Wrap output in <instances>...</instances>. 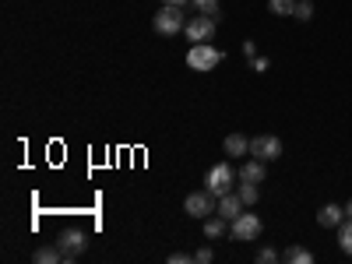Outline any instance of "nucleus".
<instances>
[{"instance_id":"f257e3e1","label":"nucleus","mask_w":352,"mask_h":264,"mask_svg":"<svg viewBox=\"0 0 352 264\" xmlns=\"http://www.w3.org/2000/svg\"><path fill=\"white\" fill-rule=\"evenodd\" d=\"M226 60V53L222 50H215L212 43H190V50H187V67L190 71H215L219 64Z\"/></svg>"},{"instance_id":"f03ea898","label":"nucleus","mask_w":352,"mask_h":264,"mask_svg":"<svg viewBox=\"0 0 352 264\" xmlns=\"http://www.w3.org/2000/svg\"><path fill=\"white\" fill-rule=\"evenodd\" d=\"M184 8H176V4H166L162 11H155L152 18V28L159 36H176V32H184Z\"/></svg>"},{"instance_id":"7ed1b4c3","label":"nucleus","mask_w":352,"mask_h":264,"mask_svg":"<svg viewBox=\"0 0 352 264\" xmlns=\"http://www.w3.org/2000/svg\"><path fill=\"white\" fill-rule=\"evenodd\" d=\"M232 166L229 162H215L208 173H204V190L208 194H215V197H222V194H229L232 190Z\"/></svg>"},{"instance_id":"20e7f679","label":"nucleus","mask_w":352,"mask_h":264,"mask_svg":"<svg viewBox=\"0 0 352 264\" xmlns=\"http://www.w3.org/2000/svg\"><path fill=\"white\" fill-rule=\"evenodd\" d=\"M261 229H264V226H261V219H257L254 212H240L236 219L229 222V236L240 240V243H250V240L261 236Z\"/></svg>"},{"instance_id":"39448f33","label":"nucleus","mask_w":352,"mask_h":264,"mask_svg":"<svg viewBox=\"0 0 352 264\" xmlns=\"http://www.w3.org/2000/svg\"><path fill=\"white\" fill-rule=\"evenodd\" d=\"M184 208H187V215H190V219H201V222H204L208 215H215L219 197H215V194H208V190H194V194H187Z\"/></svg>"},{"instance_id":"423d86ee","label":"nucleus","mask_w":352,"mask_h":264,"mask_svg":"<svg viewBox=\"0 0 352 264\" xmlns=\"http://www.w3.org/2000/svg\"><path fill=\"white\" fill-rule=\"evenodd\" d=\"M250 155L261 162H272L282 155V141L275 134H257V138H250Z\"/></svg>"},{"instance_id":"0eeeda50","label":"nucleus","mask_w":352,"mask_h":264,"mask_svg":"<svg viewBox=\"0 0 352 264\" xmlns=\"http://www.w3.org/2000/svg\"><path fill=\"white\" fill-rule=\"evenodd\" d=\"M184 36H187L190 43H208V39L215 36V18H208V14H194V18L184 25Z\"/></svg>"},{"instance_id":"6e6552de","label":"nucleus","mask_w":352,"mask_h":264,"mask_svg":"<svg viewBox=\"0 0 352 264\" xmlns=\"http://www.w3.org/2000/svg\"><path fill=\"white\" fill-rule=\"evenodd\" d=\"M56 247H60L64 254H81L85 247H88V232L85 229H78V226H71V229H64L60 236H56Z\"/></svg>"},{"instance_id":"1a4fd4ad","label":"nucleus","mask_w":352,"mask_h":264,"mask_svg":"<svg viewBox=\"0 0 352 264\" xmlns=\"http://www.w3.org/2000/svg\"><path fill=\"white\" fill-rule=\"evenodd\" d=\"M243 208H247V204H243V197L229 190V194H222V197H219V208H215V212H219L226 222H232V219H236Z\"/></svg>"},{"instance_id":"9d476101","label":"nucleus","mask_w":352,"mask_h":264,"mask_svg":"<svg viewBox=\"0 0 352 264\" xmlns=\"http://www.w3.org/2000/svg\"><path fill=\"white\" fill-rule=\"evenodd\" d=\"M342 222H345V204H324L317 212V226H324V229H338Z\"/></svg>"},{"instance_id":"9b49d317","label":"nucleus","mask_w":352,"mask_h":264,"mask_svg":"<svg viewBox=\"0 0 352 264\" xmlns=\"http://www.w3.org/2000/svg\"><path fill=\"white\" fill-rule=\"evenodd\" d=\"M222 152H226L229 159H243V155H250V141H247L243 134H229V138L222 141Z\"/></svg>"},{"instance_id":"f8f14e48","label":"nucleus","mask_w":352,"mask_h":264,"mask_svg":"<svg viewBox=\"0 0 352 264\" xmlns=\"http://www.w3.org/2000/svg\"><path fill=\"white\" fill-rule=\"evenodd\" d=\"M236 180H247V184H261L264 180V162L261 159H247L243 166H240V173H236Z\"/></svg>"},{"instance_id":"ddd939ff","label":"nucleus","mask_w":352,"mask_h":264,"mask_svg":"<svg viewBox=\"0 0 352 264\" xmlns=\"http://www.w3.org/2000/svg\"><path fill=\"white\" fill-rule=\"evenodd\" d=\"M219 236H226V219L215 212L204 219V240H219Z\"/></svg>"},{"instance_id":"4468645a","label":"nucleus","mask_w":352,"mask_h":264,"mask_svg":"<svg viewBox=\"0 0 352 264\" xmlns=\"http://www.w3.org/2000/svg\"><path fill=\"white\" fill-rule=\"evenodd\" d=\"M335 232H338V247H342V254H352V219H345Z\"/></svg>"},{"instance_id":"2eb2a0df","label":"nucleus","mask_w":352,"mask_h":264,"mask_svg":"<svg viewBox=\"0 0 352 264\" xmlns=\"http://www.w3.org/2000/svg\"><path fill=\"white\" fill-rule=\"evenodd\" d=\"M285 261H289V264H314V254H310L307 247H289V250H285Z\"/></svg>"},{"instance_id":"dca6fc26","label":"nucleus","mask_w":352,"mask_h":264,"mask_svg":"<svg viewBox=\"0 0 352 264\" xmlns=\"http://www.w3.org/2000/svg\"><path fill=\"white\" fill-rule=\"evenodd\" d=\"M60 247H39L36 250V264H56V261H60Z\"/></svg>"},{"instance_id":"f3484780","label":"nucleus","mask_w":352,"mask_h":264,"mask_svg":"<svg viewBox=\"0 0 352 264\" xmlns=\"http://www.w3.org/2000/svg\"><path fill=\"white\" fill-rule=\"evenodd\" d=\"M190 8L197 14H208V18H219V0H190Z\"/></svg>"},{"instance_id":"a211bd4d","label":"nucleus","mask_w":352,"mask_h":264,"mask_svg":"<svg viewBox=\"0 0 352 264\" xmlns=\"http://www.w3.org/2000/svg\"><path fill=\"white\" fill-rule=\"evenodd\" d=\"M236 194L243 197V204H257V197H261L257 184H247V180H240V190H236Z\"/></svg>"},{"instance_id":"6ab92c4d","label":"nucleus","mask_w":352,"mask_h":264,"mask_svg":"<svg viewBox=\"0 0 352 264\" xmlns=\"http://www.w3.org/2000/svg\"><path fill=\"white\" fill-rule=\"evenodd\" d=\"M268 8H272V14H292L296 11V0H268Z\"/></svg>"},{"instance_id":"aec40b11","label":"nucleus","mask_w":352,"mask_h":264,"mask_svg":"<svg viewBox=\"0 0 352 264\" xmlns=\"http://www.w3.org/2000/svg\"><path fill=\"white\" fill-rule=\"evenodd\" d=\"M292 18H296V21H310V18H314V4H310V0H296V11H292Z\"/></svg>"},{"instance_id":"412c9836","label":"nucleus","mask_w":352,"mask_h":264,"mask_svg":"<svg viewBox=\"0 0 352 264\" xmlns=\"http://www.w3.org/2000/svg\"><path fill=\"white\" fill-rule=\"evenodd\" d=\"M278 261V250L275 247H261L257 250V264H275Z\"/></svg>"},{"instance_id":"4be33fe9","label":"nucleus","mask_w":352,"mask_h":264,"mask_svg":"<svg viewBox=\"0 0 352 264\" xmlns=\"http://www.w3.org/2000/svg\"><path fill=\"white\" fill-rule=\"evenodd\" d=\"M212 261H215L212 247H201V250H194V264H212Z\"/></svg>"},{"instance_id":"5701e85b","label":"nucleus","mask_w":352,"mask_h":264,"mask_svg":"<svg viewBox=\"0 0 352 264\" xmlns=\"http://www.w3.org/2000/svg\"><path fill=\"white\" fill-rule=\"evenodd\" d=\"M250 67H254L257 74H264V71H268V56H261V53H257L254 60H250Z\"/></svg>"},{"instance_id":"b1692460","label":"nucleus","mask_w":352,"mask_h":264,"mask_svg":"<svg viewBox=\"0 0 352 264\" xmlns=\"http://www.w3.org/2000/svg\"><path fill=\"white\" fill-rule=\"evenodd\" d=\"M190 261H194L190 254H169L166 257V264H190Z\"/></svg>"},{"instance_id":"393cba45","label":"nucleus","mask_w":352,"mask_h":264,"mask_svg":"<svg viewBox=\"0 0 352 264\" xmlns=\"http://www.w3.org/2000/svg\"><path fill=\"white\" fill-rule=\"evenodd\" d=\"M243 56H250V60H254V56H257V46H254V43H250V39H247V43H243Z\"/></svg>"},{"instance_id":"a878e982","label":"nucleus","mask_w":352,"mask_h":264,"mask_svg":"<svg viewBox=\"0 0 352 264\" xmlns=\"http://www.w3.org/2000/svg\"><path fill=\"white\" fill-rule=\"evenodd\" d=\"M345 219H352V201L345 204Z\"/></svg>"},{"instance_id":"bb28decb","label":"nucleus","mask_w":352,"mask_h":264,"mask_svg":"<svg viewBox=\"0 0 352 264\" xmlns=\"http://www.w3.org/2000/svg\"><path fill=\"white\" fill-rule=\"evenodd\" d=\"M166 4H173V0H166Z\"/></svg>"}]
</instances>
